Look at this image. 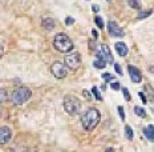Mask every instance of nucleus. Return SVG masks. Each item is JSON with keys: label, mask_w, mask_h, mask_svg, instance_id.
I'll list each match as a JSON object with an SVG mask.
<instances>
[{"label": "nucleus", "mask_w": 154, "mask_h": 152, "mask_svg": "<svg viewBox=\"0 0 154 152\" xmlns=\"http://www.w3.org/2000/svg\"><path fill=\"white\" fill-rule=\"evenodd\" d=\"M101 115L97 108H89L81 116V124L85 131H93L100 123Z\"/></svg>", "instance_id": "1"}, {"label": "nucleus", "mask_w": 154, "mask_h": 152, "mask_svg": "<svg viewBox=\"0 0 154 152\" xmlns=\"http://www.w3.org/2000/svg\"><path fill=\"white\" fill-rule=\"evenodd\" d=\"M53 46L56 48L59 52H63V53H68L73 50V41L70 40L69 36H66L65 34H59L54 36V40H53Z\"/></svg>", "instance_id": "2"}, {"label": "nucleus", "mask_w": 154, "mask_h": 152, "mask_svg": "<svg viewBox=\"0 0 154 152\" xmlns=\"http://www.w3.org/2000/svg\"><path fill=\"white\" fill-rule=\"evenodd\" d=\"M31 96H32V92L29 88H27V87H19V88H16L12 92V103L15 105H21L24 103H27L31 99Z\"/></svg>", "instance_id": "3"}, {"label": "nucleus", "mask_w": 154, "mask_h": 152, "mask_svg": "<svg viewBox=\"0 0 154 152\" xmlns=\"http://www.w3.org/2000/svg\"><path fill=\"white\" fill-rule=\"evenodd\" d=\"M64 109L70 116H76L81 111V102L75 96H65L64 99Z\"/></svg>", "instance_id": "4"}, {"label": "nucleus", "mask_w": 154, "mask_h": 152, "mask_svg": "<svg viewBox=\"0 0 154 152\" xmlns=\"http://www.w3.org/2000/svg\"><path fill=\"white\" fill-rule=\"evenodd\" d=\"M51 72H52L53 76L57 77V79H64V77L66 76V73H68V70H66L65 64L60 63V61H54L52 64V67H51Z\"/></svg>", "instance_id": "5"}, {"label": "nucleus", "mask_w": 154, "mask_h": 152, "mask_svg": "<svg viewBox=\"0 0 154 152\" xmlns=\"http://www.w3.org/2000/svg\"><path fill=\"white\" fill-rule=\"evenodd\" d=\"M81 64V56L80 53L77 52H73V53H69L65 56V66L70 70H77Z\"/></svg>", "instance_id": "6"}, {"label": "nucleus", "mask_w": 154, "mask_h": 152, "mask_svg": "<svg viewBox=\"0 0 154 152\" xmlns=\"http://www.w3.org/2000/svg\"><path fill=\"white\" fill-rule=\"evenodd\" d=\"M108 31H109V35H110V36H114V37H122L125 35L122 28L116 23V21H112V20L108 23Z\"/></svg>", "instance_id": "7"}, {"label": "nucleus", "mask_w": 154, "mask_h": 152, "mask_svg": "<svg viewBox=\"0 0 154 152\" xmlns=\"http://www.w3.org/2000/svg\"><path fill=\"white\" fill-rule=\"evenodd\" d=\"M128 71H129V75H130V79L133 83H141L142 82V75H141L140 70L134 66H128Z\"/></svg>", "instance_id": "8"}, {"label": "nucleus", "mask_w": 154, "mask_h": 152, "mask_svg": "<svg viewBox=\"0 0 154 152\" xmlns=\"http://www.w3.org/2000/svg\"><path fill=\"white\" fill-rule=\"evenodd\" d=\"M11 137H12V131L9 129V127L4 125V127L0 128V143L2 144L8 143L11 140Z\"/></svg>", "instance_id": "9"}, {"label": "nucleus", "mask_w": 154, "mask_h": 152, "mask_svg": "<svg viewBox=\"0 0 154 152\" xmlns=\"http://www.w3.org/2000/svg\"><path fill=\"white\" fill-rule=\"evenodd\" d=\"M96 56H97V59L94 60L93 66H94L96 68H98V70L105 68V66H106V60H105V57H104V55H102L101 51H98V52L96 53Z\"/></svg>", "instance_id": "10"}, {"label": "nucleus", "mask_w": 154, "mask_h": 152, "mask_svg": "<svg viewBox=\"0 0 154 152\" xmlns=\"http://www.w3.org/2000/svg\"><path fill=\"white\" fill-rule=\"evenodd\" d=\"M100 51L102 52V55H104L105 60H106V63H114V59H113V55H112L110 50H109V47L106 46V44H101V48Z\"/></svg>", "instance_id": "11"}, {"label": "nucleus", "mask_w": 154, "mask_h": 152, "mask_svg": "<svg viewBox=\"0 0 154 152\" xmlns=\"http://www.w3.org/2000/svg\"><path fill=\"white\" fill-rule=\"evenodd\" d=\"M114 48H116V51H117V53L120 55V56H126L128 52H129L126 44L122 43V41H117V43L114 44Z\"/></svg>", "instance_id": "12"}, {"label": "nucleus", "mask_w": 154, "mask_h": 152, "mask_svg": "<svg viewBox=\"0 0 154 152\" xmlns=\"http://www.w3.org/2000/svg\"><path fill=\"white\" fill-rule=\"evenodd\" d=\"M41 24H43L44 30H47V31H53L54 27H56V21H54L52 18H45V19H43Z\"/></svg>", "instance_id": "13"}, {"label": "nucleus", "mask_w": 154, "mask_h": 152, "mask_svg": "<svg viewBox=\"0 0 154 152\" xmlns=\"http://www.w3.org/2000/svg\"><path fill=\"white\" fill-rule=\"evenodd\" d=\"M143 135L149 141H154V124H150L146 128H143Z\"/></svg>", "instance_id": "14"}, {"label": "nucleus", "mask_w": 154, "mask_h": 152, "mask_svg": "<svg viewBox=\"0 0 154 152\" xmlns=\"http://www.w3.org/2000/svg\"><path fill=\"white\" fill-rule=\"evenodd\" d=\"M143 91L147 92V95H149V100H152V102H154V91L152 89V87H150V84H145L143 86Z\"/></svg>", "instance_id": "15"}, {"label": "nucleus", "mask_w": 154, "mask_h": 152, "mask_svg": "<svg viewBox=\"0 0 154 152\" xmlns=\"http://www.w3.org/2000/svg\"><path fill=\"white\" fill-rule=\"evenodd\" d=\"M134 112H136L140 118H146V112H145V109H143L142 107H138V105L134 107Z\"/></svg>", "instance_id": "16"}, {"label": "nucleus", "mask_w": 154, "mask_h": 152, "mask_svg": "<svg viewBox=\"0 0 154 152\" xmlns=\"http://www.w3.org/2000/svg\"><path fill=\"white\" fill-rule=\"evenodd\" d=\"M125 135H126V137L129 139V140H131V139L134 137V134H133V129L130 128V125H126L125 127Z\"/></svg>", "instance_id": "17"}, {"label": "nucleus", "mask_w": 154, "mask_h": 152, "mask_svg": "<svg viewBox=\"0 0 154 152\" xmlns=\"http://www.w3.org/2000/svg\"><path fill=\"white\" fill-rule=\"evenodd\" d=\"M129 5L134 9H140L141 8V2L140 0H129Z\"/></svg>", "instance_id": "18"}, {"label": "nucleus", "mask_w": 154, "mask_h": 152, "mask_svg": "<svg viewBox=\"0 0 154 152\" xmlns=\"http://www.w3.org/2000/svg\"><path fill=\"white\" fill-rule=\"evenodd\" d=\"M7 98H8L7 91H5V89H2V88H0V104H3V103L7 100Z\"/></svg>", "instance_id": "19"}, {"label": "nucleus", "mask_w": 154, "mask_h": 152, "mask_svg": "<svg viewBox=\"0 0 154 152\" xmlns=\"http://www.w3.org/2000/svg\"><path fill=\"white\" fill-rule=\"evenodd\" d=\"M153 14V9H147V11H143V12H140L138 15V19L141 20V19H145V18H149L150 15Z\"/></svg>", "instance_id": "20"}, {"label": "nucleus", "mask_w": 154, "mask_h": 152, "mask_svg": "<svg viewBox=\"0 0 154 152\" xmlns=\"http://www.w3.org/2000/svg\"><path fill=\"white\" fill-rule=\"evenodd\" d=\"M94 21H96V24H97V27L98 28H104V20H102V19L100 18V16H96L94 18Z\"/></svg>", "instance_id": "21"}, {"label": "nucleus", "mask_w": 154, "mask_h": 152, "mask_svg": "<svg viewBox=\"0 0 154 152\" xmlns=\"http://www.w3.org/2000/svg\"><path fill=\"white\" fill-rule=\"evenodd\" d=\"M92 92H93V95L96 96V99H97V100H100V102H101V100H102V98H101L100 92H98L97 87H93V88H92Z\"/></svg>", "instance_id": "22"}, {"label": "nucleus", "mask_w": 154, "mask_h": 152, "mask_svg": "<svg viewBox=\"0 0 154 152\" xmlns=\"http://www.w3.org/2000/svg\"><path fill=\"white\" fill-rule=\"evenodd\" d=\"M122 93L125 96V100H126V102H130V93H129V91H128L126 87H122Z\"/></svg>", "instance_id": "23"}, {"label": "nucleus", "mask_w": 154, "mask_h": 152, "mask_svg": "<svg viewBox=\"0 0 154 152\" xmlns=\"http://www.w3.org/2000/svg\"><path fill=\"white\" fill-rule=\"evenodd\" d=\"M102 77H104L105 82H112V80L114 79V76L110 75V73H104V75H102Z\"/></svg>", "instance_id": "24"}, {"label": "nucleus", "mask_w": 154, "mask_h": 152, "mask_svg": "<svg viewBox=\"0 0 154 152\" xmlns=\"http://www.w3.org/2000/svg\"><path fill=\"white\" fill-rule=\"evenodd\" d=\"M117 109H118V114H120L121 119H122V120H125V112H124V108H122L121 105H118V107H117Z\"/></svg>", "instance_id": "25"}, {"label": "nucleus", "mask_w": 154, "mask_h": 152, "mask_svg": "<svg viewBox=\"0 0 154 152\" xmlns=\"http://www.w3.org/2000/svg\"><path fill=\"white\" fill-rule=\"evenodd\" d=\"M114 68H116V72H117L118 75H122V68H121L120 64L116 63V64H114Z\"/></svg>", "instance_id": "26"}, {"label": "nucleus", "mask_w": 154, "mask_h": 152, "mask_svg": "<svg viewBox=\"0 0 154 152\" xmlns=\"http://www.w3.org/2000/svg\"><path fill=\"white\" fill-rule=\"evenodd\" d=\"M73 23H75V19H73V18H66L65 19V24L66 25H72Z\"/></svg>", "instance_id": "27"}, {"label": "nucleus", "mask_w": 154, "mask_h": 152, "mask_svg": "<svg viewBox=\"0 0 154 152\" xmlns=\"http://www.w3.org/2000/svg\"><path fill=\"white\" fill-rule=\"evenodd\" d=\"M138 95H140V98H141V100H142V102H143V104H145V103L147 102V98H146V95H145V93H143V92H140V93H138Z\"/></svg>", "instance_id": "28"}, {"label": "nucleus", "mask_w": 154, "mask_h": 152, "mask_svg": "<svg viewBox=\"0 0 154 152\" xmlns=\"http://www.w3.org/2000/svg\"><path fill=\"white\" fill-rule=\"evenodd\" d=\"M110 87H112V89H114V91H118V89H120V84L118 83H112Z\"/></svg>", "instance_id": "29"}, {"label": "nucleus", "mask_w": 154, "mask_h": 152, "mask_svg": "<svg viewBox=\"0 0 154 152\" xmlns=\"http://www.w3.org/2000/svg\"><path fill=\"white\" fill-rule=\"evenodd\" d=\"M3 53H4V48H3V46H2V44H0V59H2Z\"/></svg>", "instance_id": "30"}, {"label": "nucleus", "mask_w": 154, "mask_h": 152, "mask_svg": "<svg viewBox=\"0 0 154 152\" xmlns=\"http://www.w3.org/2000/svg\"><path fill=\"white\" fill-rule=\"evenodd\" d=\"M92 34H93V37H94V39H97V36H98L97 31H96V30H93V31H92Z\"/></svg>", "instance_id": "31"}, {"label": "nucleus", "mask_w": 154, "mask_h": 152, "mask_svg": "<svg viewBox=\"0 0 154 152\" xmlns=\"http://www.w3.org/2000/svg\"><path fill=\"white\" fill-rule=\"evenodd\" d=\"M98 9H100L98 5H93V11H94V12H98Z\"/></svg>", "instance_id": "32"}, {"label": "nucleus", "mask_w": 154, "mask_h": 152, "mask_svg": "<svg viewBox=\"0 0 154 152\" xmlns=\"http://www.w3.org/2000/svg\"><path fill=\"white\" fill-rule=\"evenodd\" d=\"M149 72L154 73V66H150V67H149Z\"/></svg>", "instance_id": "33"}, {"label": "nucleus", "mask_w": 154, "mask_h": 152, "mask_svg": "<svg viewBox=\"0 0 154 152\" xmlns=\"http://www.w3.org/2000/svg\"><path fill=\"white\" fill-rule=\"evenodd\" d=\"M82 95H84V96H86V98H91V95H89V92H86V91H84V92H82Z\"/></svg>", "instance_id": "34"}, {"label": "nucleus", "mask_w": 154, "mask_h": 152, "mask_svg": "<svg viewBox=\"0 0 154 152\" xmlns=\"http://www.w3.org/2000/svg\"><path fill=\"white\" fill-rule=\"evenodd\" d=\"M0 116H2V111H0Z\"/></svg>", "instance_id": "35"}, {"label": "nucleus", "mask_w": 154, "mask_h": 152, "mask_svg": "<svg viewBox=\"0 0 154 152\" xmlns=\"http://www.w3.org/2000/svg\"><path fill=\"white\" fill-rule=\"evenodd\" d=\"M108 2H109V0H108Z\"/></svg>", "instance_id": "36"}]
</instances>
